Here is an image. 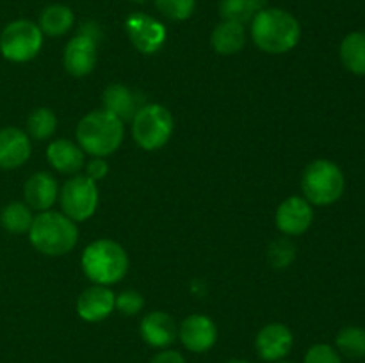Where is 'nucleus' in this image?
I'll return each instance as SVG.
<instances>
[{
  "label": "nucleus",
  "mask_w": 365,
  "mask_h": 363,
  "mask_svg": "<svg viewBox=\"0 0 365 363\" xmlns=\"http://www.w3.org/2000/svg\"><path fill=\"white\" fill-rule=\"evenodd\" d=\"M175 121L170 110L159 103H145L132 117V135L143 149H159L170 141Z\"/></svg>",
  "instance_id": "423d86ee"
},
{
  "label": "nucleus",
  "mask_w": 365,
  "mask_h": 363,
  "mask_svg": "<svg viewBox=\"0 0 365 363\" xmlns=\"http://www.w3.org/2000/svg\"><path fill=\"white\" fill-rule=\"evenodd\" d=\"M250 23L253 43L262 52L273 56L292 50L302 38L299 21L289 11L278 7H264Z\"/></svg>",
  "instance_id": "f257e3e1"
},
{
  "label": "nucleus",
  "mask_w": 365,
  "mask_h": 363,
  "mask_svg": "<svg viewBox=\"0 0 365 363\" xmlns=\"http://www.w3.org/2000/svg\"><path fill=\"white\" fill-rule=\"evenodd\" d=\"M82 270L95 285L118 283L128 270V256L118 242L100 238L91 242L82 253Z\"/></svg>",
  "instance_id": "20e7f679"
},
{
  "label": "nucleus",
  "mask_w": 365,
  "mask_h": 363,
  "mask_svg": "<svg viewBox=\"0 0 365 363\" xmlns=\"http://www.w3.org/2000/svg\"><path fill=\"white\" fill-rule=\"evenodd\" d=\"M61 209L64 216L70 217L71 221H86L96 212L98 206V187L96 182L89 180L88 177L70 178L61 189Z\"/></svg>",
  "instance_id": "6e6552de"
},
{
  "label": "nucleus",
  "mask_w": 365,
  "mask_h": 363,
  "mask_svg": "<svg viewBox=\"0 0 365 363\" xmlns=\"http://www.w3.org/2000/svg\"><path fill=\"white\" fill-rule=\"evenodd\" d=\"M73 21L75 16L70 7L63 6V4H52V6L45 7L41 11L38 25L43 34L59 38V36H64L73 27Z\"/></svg>",
  "instance_id": "4be33fe9"
},
{
  "label": "nucleus",
  "mask_w": 365,
  "mask_h": 363,
  "mask_svg": "<svg viewBox=\"0 0 365 363\" xmlns=\"http://www.w3.org/2000/svg\"><path fill=\"white\" fill-rule=\"evenodd\" d=\"M46 159L50 166L64 174H75L84 166V152L81 146L66 139H57L46 148Z\"/></svg>",
  "instance_id": "6ab92c4d"
},
{
  "label": "nucleus",
  "mask_w": 365,
  "mask_h": 363,
  "mask_svg": "<svg viewBox=\"0 0 365 363\" xmlns=\"http://www.w3.org/2000/svg\"><path fill=\"white\" fill-rule=\"evenodd\" d=\"M303 363H342V356L330 344H314L305 352Z\"/></svg>",
  "instance_id": "c85d7f7f"
},
{
  "label": "nucleus",
  "mask_w": 365,
  "mask_h": 363,
  "mask_svg": "<svg viewBox=\"0 0 365 363\" xmlns=\"http://www.w3.org/2000/svg\"><path fill=\"white\" fill-rule=\"evenodd\" d=\"M27 135L36 141H46L57 128V117L48 107H38L27 116Z\"/></svg>",
  "instance_id": "a878e982"
},
{
  "label": "nucleus",
  "mask_w": 365,
  "mask_h": 363,
  "mask_svg": "<svg viewBox=\"0 0 365 363\" xmlns=\"http://www.w3.org/2000/svg\"><path fill=\"white\" fill-rule=\"evenodd\" d=\"M139 333L150 347L168 349L178 338V327L166 312H150L143 317Z\"/></svg>",
  "instance_id": "2eb2a0df"
},
{
  "label": "nucleus",
  "mask_w": 365,
  "mask_h": 363,
  "mask_svg": "<svg viewBox=\"0 0 365 363\" xmlns=\"http://www.w3.org/2000/svg\"><path fill=\"white\" fill-rule=\"evenodd\" d=\"M267 7V0H221L220 14L223 20L248 23L257 13Z\"/></svg>",
  "instance_id": "393cba45"
},
{
  "label": "nucleus",
  "mask_w": 365,
  "mask_h": 363,
  "mask_svg": "<svg viewBox=\"0 0 365 363\" xmlns=\"http://www.w3.org/2000/svg\"><path fill=\"white\" fill-rule=\"evenodd\" d=\"M342 66L353 75H365V31L349 32L339 48Z\"/></svg>",
  "instance_id": "412c9836"
},
{
  "label": "nucleus",
  "mask_w": 365,
  "mask_h": 363,
  "mask_svg": "<svg viewBox=\"0 0 365 363\" xmlns=\"http://www.w3.org/2000/svg\"><path fill=\"white\" fill-rule=\"evenodd\" d=\"M32 152L27 132L16 127L0 128V169H18L29 160Z\"/></svg>",
  "instance_id": "f8f14e48"
},
{
  "label": "nucleus",
  "mask_w": 365,
  "mask_h": 363,
  "mask_svg": "<svg viewBox=\"0 0 365 363\" xmlns=\"http://www.w3.org/2000/svg\"><path fill=\"white\" fill-rule=\"evenodd\" d=\"M125 31L135 50L145 56L157 53L166 41V27L145 13L130 14L125 21Z\"/></svg>",
  "instance_id": "1a4fd4ad"
},
{
  "label": "nucleus",
  "mask_w": 365,
  "mask_h": 363,
  "mask_svg": "<svg viewBox=\"0 0 365 363\" xmlns=\"http://www.w3.org/2000/svg\"><path fill=\"white\" fill-rule=\"evenodd\" d=\"M302 189L310 205L328 206L342 198L346 178L341 167L328 159H317L305 167L302 174Z\"/></svg>",
  "instance_id": "39448f33"
},
{
  "label": "nucleus",
  "mask_w": 365,
  "mask_h": 363,
  "mask_svg": "<svg viewBox=\"0 0 365 363\" xmlns=\"http://www.w3.org/2000/svg\"><path fill=\"white\" fill-rule=\"evenodd\" d=\"M312 221V205L302 196H291L277 210V228L285 235L305 233Z\"/></svg>",
  "instance_id": "ddd939ff"
},
{
  "label": "nucleus",
  "mask_w": 365,
  "mask_h": 363,
  "mask_svg": "<svg viewBox=\"0 0 365 363\" xmlns=\"http://www.w3.org/2000/svg\"><path fill=\"white\" fill-rule=\"evenodd\" d=\"M277 363H292V362H285V359H282V362H277Z\"/></svg>",
  "instance_id": "c9c22d12"
},
{
  "label": "nucleus",
  "mask_w": 365,
  "mask_h": 363,
  "mask_svg": "<svg viewBox=\"0 0 365 363\" xmlns=\"http://www.w3.org/2000/svg\"><path fill=\"white\" fill-rule=\"evenodd\" d=\"M102 103L103 110L114 114L121 121L132 120L135 116V112L145 105L141 96L123 84L107 85L102 95Z\"/></svg>",
  "instance_id": "f3484780"
},
{
  "label": "nucleus",
  "mask_w": 365,
  "mask_h": 363,
  "mask_svg": "<svg viewBox=\"0 0 365 363\" xmlns=\"http://www.w3.org/2000/svg\"><path fill=\"white\" fill-rule=\"evenodd\" d=\"M32 219H34V216H32L31 206L27 203L11 201L0 210V224H2L4 230L13 235L27 233Z\"/></svg>",
  "instance_id": "5701e85b"
},
{
  "label": "nucleus",
  "mask_w": 365,
  "mask_h": 363,
  "mask_svg": "<svg viewBox=\"0 0 365 363\" xmlns=\"http://www.w3.org/2000/svg\"><path fill=\"white\" fill-rule=\"evenodd\" d=\"M178 338L187 351L202 354L216 345L217 327L210 317L195 313L182 320L180 327H178Z\"/></svg>",
  "instance_id": "9b49d317"
},
{
  "label": "nucleus",
  "mask_w": 365,
  "mask_h": 363,
  "mask_svg": "<svg viewBox=\"0 0 365 363\" xmlns=\"http://www.w3.org/2000/svg\"><path fill=\"white\" fill-rule=\"evenodd\" d=\"M57 182L50 173H34L24 185V198L31 209L45 212L57 199Z\"/></svg>",
  "instance_id": "a211bd4d"
},
{
  "label": "nucleus",
  "mask_w": 365,
  "mask_h": 363,
  "mask_svg": "<svg viewBox=\"0 0 365 363\" xmlns=\"http://www.w3.org/2000/svg\"><path fill=\"white\" fill-rule=\"evenodd\" d=\"M43 46V32L31 20L9 21L0 32V53L9 63H27L39 53Z\"/></svg>",
  "instance_id": "0eeeda50"
},
{
  "label": "nucleus",
  "mask_w": 365,
  "mask_h": 363,
  "mask_svg": "<svg viewBox=\"0 0 365 363\" xmlns=\"http://www.w3.org/2000/svg\"><path fill=\"white\" fill-rule=\"evenodd\" d=\"M227 363H250L248 359H228Z\"/></svg>",
  "instance_id": "72a5a7b5"
},
{
  "label": "nucleus",
  "mask_w": 365,
  "mask_h": 363,
  "mask_svg": "<svg viewBox=\"0 0 365 363\" xmlns=\"http://www.w3.org/2000/svg\"><path fill=\"white\" fill-rule=\"evenodd\" d=\"M267 256L274 269H285L296 258V246L289 238H278V241L271 242Z\"/></svg>",
  "instance_id": "cd10ccee"
},
{
  "label": "nucleus",
  "mask_w": 365,
  "mask_h": 363,
  "mask_svg": "<svg viewBox=\"0 0 365 363\" xmlns=\"http://www.w3.org/2000/svg\"><path fill=\"white\" fill-rule=\"evenodd\" d=\"M210 43L220 56H234V53L241 52L246 45L245 25L230 20L220 21L212 31Z\"/></svg>",
  "instance_id": "aec40b11"
},
{
  "label": "nucleus",
  "mask_w": 365,
  "mask_h": 363,
  "mask_svg": "<svg viewBox=\"0 0 365 363\" xmlns=\"http://www.w3.org/2000/svg\"><path fill=\"white\" fill-rule=\"evenodd\" d=\"M157 11L171 21H184L192 14L196 0H153Z\"/></svg>",
  "instance_id": "bb28decb"
},
{
  "label": "nucleus",
  "mask_w": 365,
  "mask_h": 363,
  "mask_svg": "<svg viewBox=\"0 0 365 363\" xmlns=\"http://www.w3.org/2000/svg\"><path fill=\"white\" fill-rule=\"evenodd\" d=\"M335 349L339 354L349 359L365 358V327L344 326L335 337Z\"/></svg>",
  "instance_id": "b1692460"
},
{
  "label": "nucleus",
  "mask_w": 365,
  "mask_h": 363,
  "mask_svg": "<svg viewBox=\"0 0 365 363\" xmlns=\"http://www.w3.org/2000/svg\"><path fill=\"white\" fill-rule=\"evenodd\" d=\"M294 345L292 331L285 324H266L255 337V351L260 359L267 363H277L287 358Z\"/></svg>",
  "instance_id": "9d476101"
},
{
  "label": "nucleus",
  "mask_w": 365,
  "mask_h": 363,
  "mask_svg": "<svg viewBox=\"0 0 365 363\" xmlns=\"http://www.w3.org/2000/svg\"><path fill=\"white\" fill-rule=\"evenodd\" d=\"M145 306V299L138 290H123L114 299V308L120 310L123 315H135Z\"/></svg>",
  "instance_id": "c756f323"
},
{
  "label": "nucleus",
  "mask_w": 365,
  "mask_h": 363,
  "mask_svg": "<svg viewBox=\"0 0 365 363\" xmlns=\"http://www.w3.org/2000/svg\"><path fill=\"white\" fill-rule=\"evenodd\" d=\"M107 173H109L107 162L103 159H100V157H95V159L88 164V167H86V177L93 182L102 180V178L107 177Z\"/></svg>",
  "instance_id": "7c9ffc66"
},
{
  "label": "nucleus",
  "mask_w": 365,
  "mask_h": 363,
  "mask_svg": "<svg viewBox=\"0 0 365 363\" xmlns=\"http://www.w3.org/2000/svg\"><path fill=\"white\" fill-rule=\"evenodd\" d=\"M96 57H98V53H96V41L82 34H77L64 46L63 63L70 75H73V77H86L95 68Z\"/></svg>",
  "instance_id": "dca6fc26"
},
{
  "label": "nucleus",
  "mask_w": 365,
  "mask_h": 363,
  "mask_svg": "<svg viewBox=\"0 0 365 363\" xmlns=\"http://www.w3.org/2000/svg\"><path fill=\"white\" fill-rule=\"evenodd\" d=\"M77 141L82 152L106 159L123 142V121L107 110H93L86 114L77 127Z\"/></svg>",
  "instance_id": "7ed1b4c3"
},
{
  "label": "nucleus",
  "mask_w": 365,
  "mask_h": 363,
  "mask_svg": "<svg viewBox=\"0 0 365 363\" xmlns=\"http://www.w3.org/2000/svg\"><path fill=\"white\" fill-rule=\"evenodd\" d=\"M150 363H185V358L182 356V352L175 351V349H160Z\"/></svg>",
  "instance_id": "2f4dec72"
},
{
  "label": "nucleus",
  "mask_w": 365,
  "mask_h": 363,
  "mask_svg": "<svg viewBox=\"0 0 365 363\" xmlns=\"http://www.w3.org/2000/svg\"><path fill=\"white\" fill-rule=\"evenodd\" d=\"M114 299L109 287L106 285H93L86 288L77 299V313L86 322H100L106 320L114 310Z\"/></svg>",
  "instance_id": "4468645a"
},
{
  "label": "nucleus",
  "mask_w": 365,
  "mask_h": 363,
  "mask_svg": "<svg viewBox=\"0 0 365 363\" xmlns=\"http://www.w3.org/2000/svg\"><path fill=\"white\" fill-rule=\"evenodd\" d=\"M130 2H134V4H146V2H148V0H130Z\"/></svg>",
  "instance_id": "f704fd0d"
},
{
  "label": "nucleus",
  "mask_w": 365,
  "mask_h": 363,
  "mask_svg": "<svg viewBox=\"0 0 365 363\" xmlns=\"http://www.w3.org/2000/svg\"><path fill=\"white\" fill-rule=\"evenodd\" d=\"M78 34L86 36V38L93 39V41H96V43L102 39V31H100L98 25L93 23V21H88V23L82 25V27L78 28Z\"/></svg>",
  "instance_id": "473e14b6"
},
{
  "label": "nucleus",
  "mask_w": 365,
  "mask_h": 363,
  "mask_svg": "<svg viewBox=\"0 0 365 363\" xmlns=\"http://www.w3.org/2000/svg\"><path fill=\"white\" fill-rule=\"evenodd\" d=\"M29 241L46 256H63L77 246L78 228L75 221L61 212L45 210L32 219Z\"/></svg>",
  "instance_id": "f03ea898"
}]
</instances>
